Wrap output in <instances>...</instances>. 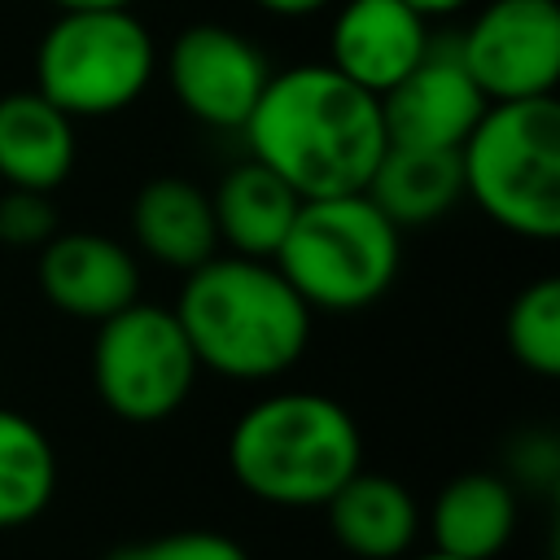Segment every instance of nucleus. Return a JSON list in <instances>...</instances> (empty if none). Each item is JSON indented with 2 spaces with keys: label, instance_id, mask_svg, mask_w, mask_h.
<instances>
[{
  "label": "nucleus",
  "instance_id": "nucleus-13",
  "mask_svg": "<svg viewBox=\"0 0 560 560\" xmlns=\"http://www.w3.org/2000/svg\"><path fill=\"white\" fill-rule=\"evenodd\" d=\"M328 534L354 560H402L420 534V508L398 477L385 472H354L341 481L328 503Z\"/></svg>",
  "mask_w": 560,
  "mask_h": 560
},
{
  "label": "nucleus",
  "instance_id": "nucleus-22",
  "mask_svg": "<svg viewBox=\"0 0 560 560\" xmlns=\"http://www.w3.org/2000/svg\"><path fill=\"white\" fill-rule=\"evenodd\" d=\"M57 232V210L48 201V192H31V188H9L0 197V241L31 249L44 245Z\"/></svg>",
  "mask_w": 560,
  "mask_h": 560
},
{
  "label": "nucleus",
  "instance_id": "nucleus-17",
  "mask_svg": "<svg viewBox=\"0 0 560 560\" xmlns=\"http://www.w3.org/2000/svg\"><path fill=\"white\" fill-rule=\"evenodd\" d=\"M516 534V490L499 472L451 477L429 508V538L459 560H494Z\"/></svg>",
  "mask_w": 560,
  "mask_h": 560
},
{
  "label": "nucleus",
  "instance_id": "nucleus-2",
  "mask_svg": "<svg viewBox=\"0 0 560 560\" xmlns=\"http://www.w3.org/2000/svg\"><path fill=\"white\" fill-rule=\"evenodd\" d=\"M175 319L197 354L223 381H276L311 346V306L271 258L214 254L184 271Z\"/></svg>",
  "mask_w": 560,
  "mask_h": 560
},
{
  "label": "nucleus",
  "instance_id": "nucleus-8",
  "mask_svg": "<svg viewBox=\"0 0 560 560\" xmlns=\"http://www.w3.org/2000/svg\"><path fill=\"white\" fill-rule=\"evenodd\" d=\"M455 52L486 101L556 96L560 83V4L490 0L477 9Z\"/></svg>",
  "mask_w": 560,
  "mask_h": 560
},
{
  "label": "nucleus",
  "instance_id": "nucleus-4",
  "mask_svg": "<svg viewBox=\"0 0 560 560\" xmlns=\"http://www.w3.org/2000/svg\"><path fill=\"white\" fill-rule=\"evenodd\" d=\"M464 197L521 241L560 236V105L556 96L490 101L459 144Z\"/></svg>",
  "mask_w": 560,
  "mask_h": 560
},
{
  "label": "nucleus",
  "instance_id": "nucleus-6",
  "mask_svg": "<svg viewBox=\"0 0 560 560\" xmlns=\"http://www.w3.org/2000/svg\"><path fill=\"white\" fill-rule=\"evenodd\" d=\"M158 44L131 9L61 13L35 48V92L70 118H109L144 96Z\"/></svg>",
  "mask_w": 560,
  "mask_h": 560
},
{
  "label": "nucleus",
  "instance_id": "nucleus-3",
  "mask_svg": "<svg viewBox=\"0 0 560 560\" xmlns=\"http://www.w3.org/2000/svg\"><path fill=\"white\" fill-rule=\"evenodd\" d=\"M363 468V433L346 402L280 389L245 407L228 433L232 481L271 508H324Z\"/></svg>",
  "mask_w": 560,
  "mask_h": 560
},
{
  "label": "nucleus",
  "instance_id": "nucleus-1",
  "mask_svg": "<svg viewBox=\"0 0 560 560\" xmlns=\"http://www.w3.org/2000/svg\"><path fill=\"white\" fill-rule=\"evenodd\" d=\"M249 158L276 171L302 201L363 192L385 153L381 96L363 92L328 61L271 74L241 127Z\"/></svg>",
  "mask_w": 560,
  "mask_h": 560
},
{
  "label": "nucleus",
  "instance_id": "nucleus-25",
  "mask_svg": "<svg viewBox=\"0 0 560 560\" xmlns=\"http://www.w3.org/2000/svg\"><path fill=\"white\" fill-rule=\"evenodd\" d=\"M61 13H79V9H131L136 0H48Z\"/></svg>",
  "mask_w": 560,
  "mask_h": 560
},
{
  "label": "nucleus",
  "instance_id": "nucleus-9",
  "mask_svg": "<svg viewBox=\"0 0 560 560\" xmlns=\"http://www.w3.org/2000/svg\"><path fill=\"white\" fill-rule=\"evenodd\" d=\"M158 66L166 70L171 96L184 114L214 131H241L262 83L271 79L262 48L223 22L184 26L171 48L158 52Z\"/></svg>",
  "mask_w": 560,
  "mask_h": 560
},
{
  "label": "nucleus",
  "instance_id": "nucleus-26",
  "mask_svg": "<svg viewBox=\"0 0 560 560\" xmlns=\"http://www.w3.org/2000/svg\"><path fill=\"white\" fill-rule=\"evenodd\" d=\"M411 560H459V556H446V551H438V547H429V551H420V556H411Z\"/></svg>",
  "mask_w": 560,
  "mask_h": 560
},
{
  "label": "nucleus",
  "instance_id": "nucleus-7",
  "mask_svg": "<svg viewBox=\"0 0 560 560\" xmlns=\"http://www.w3.org/2000/svg\"><path fill=\"white\" fill-rule=\"evenodd\" d=\"M197 354L171 306L131 302L96 324L92 385L109 416L127 424H158L175 416L197 385Z\"/></svg>",
  "mask_w": 560,
  "mask_h": 560
},
{
  "label": "nucleus",
  "instance_id": "nucleus-5",
  "mask_svg": "<svg viewBox=\"0 0 560 560\" xmlns=\"http://www.w3.org/2000/svg\"><path fill=\"white\" fill-rule=\"evenodd\" d=\"M271 262L311 311H368L398 280L402 228H394L368 192L311 197L298 206Z\"/></svg>",
  "mask_w": 560,
  "mask_h": 560
},
{
  "label": "nucleus",
  "instance_id": "nucleus-18",
  "mask_svg": "<svg viewBox=\"0 0 560 560\" xmlns=\"http://www.w3.org/2000/svg\"><path fill=\"white\" fill-rule=\"evenodd\" d=\"M298 206H302V197L254 158L232 166L210 192L219 245H228L232 254H245V258H276Z\"/></svg>",
  "mask_w": 560,
  "mask_h": 560
},
{
  "label": "nucleus",
  "instance_id": "nucleus-21",
  "mask_svg": "<svg viewBox=\"0 0 560 560\" xmlns=\"http://www.w3.org/2000/svg\"><path fill=\"white\" fill-rule=\"evenodd\" d=\"M105 560H249V551L219 529H171L144 542H127Z\"/></svg>",
  "mask_w": 560,
  "mask_h": 560
},
{
  "label": "nucleus",
  "instance_id": "nucleus-12",
  "mask_svg": "<svg viewBox=\"0 0 560 560\" xmlns=\"http://www.w3.org/2000/svg\"><path fill=\"white\" fill-rule=\"evenodd\" d=\"M429 18L407 0H341L328 26V66L385 96L429 52Z\"/></svg>",
  "mask_w": 560,
  "mask_h": 560
},
{
  "label": "nucleus",
  "instance_id": "nucleus-23",
  "mask_svg": "<svg viewBox=\"0 0 560 560\" xmlns=\"http://www.w3.org/2000/svg\"><path fill=\"white\" fill-rule=\"evenodd\" d=\"M262 13H276V18H311L319 9H328L332 0H254Z\"/></svg>",
  "mask_w": 560,
  "mask_h": 560
},
{
  "label": "nucleus",
  "instance_id": "nucleus-20",
  "mask_svg": "<svg viewBox=\"0 0 560 560\" xmlns=\"http://www.w3.org/2000/svg\"><path fill=\"white\" fill-rule=\"evenodd\" d=\"M503 341L525 372L542 381L560 376V280L556 276H542L512 298L503 319Z\"/></svg>",
  "mask_w": 560,
  "mask_h": 560
},
{
  "label": "nucleus",
  "instance_id": "nucleus-10",
  "mask_svg": "<svg viewBox=\"0 0 560 560\" xmlns=\"http://www.w3.org/2000/svg\"><path fill=\"white\" fill-rule=\"evenodd\" d=\"M486 105L490 101L464 70L455 39H429V52L381 96V118L389 144L459 149Z\"/></svg>",
  "mask_w": 560,
  "mask_h": 560
},
{
  "label": "nucleus",
  "instance_id": "nucleus-19",
  "mask_svg": "<svg viewBox=\"0 0 560 560\" xmlns=\"http://www.w3.org/2000/svg\"><path fill=\"white\" fill-rule=\"evenodd\" d=\"M57 494V451L48 433L0 407V529H22L48 512Z\"/></svg>",
  "mask_w": 560,
  "mask_h": 560
},
{
  "label": "nucleus",
  "instance_id": "nucleus-24",
  "mask_svg": "<svg viewBox=\"0 0 560 560\" xmlns=\"http://www.w3.org/2000/svg\"><path fill=\"white\" fill-rule=\"evenodd\" d=\"M411 9H420L424 18H446V13H459V9H468L472 0H407Z\"/></svg>",
  "mask_w": 560,
  "mask_h": 560
},
{
  "label": "nucleus",
  "instance_id": "nucleus-15",
  "mask_svg": "<svg viewBox=\"0 0 560 560\" xmlns=\"http://www.w3.org/2000/svg\"><path fill=\"white\" fill-rule=\"evenodd\" d=\"M74 118L35 88L0 96V179L9 188L52 192L74 171Z\"/></svg>",
  "mask_w": 560,
  "mask_h": 560
},
{
  "label": "nucleus",
  "instance_id": "nucleus-14",
  "mask_svg": "<svg viewBox=\"0 0 560 560\" xmlns=\"http://www.w3.org/2000/svg\"><path fill=\"white\" fill-rule=\"evenodd\" d=\"M131 241L136 249L166 267V271H192L206 258L219 254V232L210 214V192L184 175H158L149 179L131 201Z\"/></svg>",
  "mask_w": 560,
  "mask_h": 560
},
{
  "label": "nucleus",
  "instance_id": "nucleus-11",
  "mask_svg": "<svg viewBox=\"0 0 560 560\" xmlns=\"http://www.w3.org/2000/svg\"><path fill=\"white\" fill-rule=\"evenodd\" d=\"M35 280L48 306H57L70 319H88V324H101L140 298L136 254L122 241L83 232V228L52 232L39 245Z\"/></svg>",
  "mask_w": 560,
  "mask_h": 560
},
{
  "label": "nucleus",
  "instance_id": "nucleus-16",
  "mask_svg": "<svg viewBox=\"0 0 560 560\" xmlns=\"http://www.w3.org/2000/svg\"><path fill=\"white\" fill-rule=\"evenodd\" d=\"M363 192L394 228L438 223L446 210L464 201L459 149H420V144H385Z\"/></svg>",
  "mask_w": 560,
  "mask_h": 560
}]
</instances>
